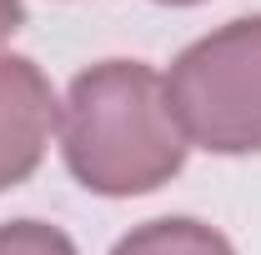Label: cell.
Listing matches in <instances>:
<instances>
[{
	"label": "cell",
	"instance_id": "cell-1",
	"mask_svg": "<svg viewBox=\"0 0 261 255\" xmlns=\"http://www.w3.org/2000/svg\"><path fill=\"white\" fill-rule=\"evenodd\" d=\"M61 150L86 190L126 200L161 190L186 165L191 140L166 100V80L151 65L100 60L65 90Z\"/></svg>",
	"mask_w": 261,
	"mask_h": 255
},
{
	"label": "cell",
	"instance_id": "cell-2",
	"mask_svg": "<svg viewBox=\"0 0 261 255\" xmlns=\"http://www.w3.org/2000/svg\"><path fill=\"white\" fill-rule=\"evenodd\" d=\"M166 100L191 145L211 155L261 150V15L191 40L166 75Z\"/></svg>",
	"mask_w": 261,
	"mask_h": 255
},
{
	"label": "cell",
	"instance_id": "cell-3",
	"mask_svg": "<svg viewBox=\"0 0 261 255\" xmlns=\"http://www.w3.org/2000/svg\"><path fill=\"white\" fill-rule=\"evenodd\" d=\"M56 125L61 105L45 70L31 55H0V190L35 175Z\"/></svg>",
	"mask_w": 261,
	"mask_h": 255
},
{
	"label": "cell",
	"instance_id": "cell-4",
	"mask_svg": "<svg viewBox=\"0 0 261 255\" xmlns=\"http://www.w3.org/2000/svg\"><path fill=\"white\" fill-rule=\"evenodd\" d=\"M111 255H236V250L216 225L191 220V215H166V220H146L130 235H121Z\"/></svg>",
	"mask_w": 261,
	"mask_h": 255
},
{
	"label": "cell",
	"instance_id": "cell-5",
	"mask_svg": "<svg viewBox=\"0 0 261 255\" xmlns=\"http://www.w3.org/2000/svg\"><path fill=\"white\" fill-rule=\"evenodd\" d=\"M0 255H75V245L61 225L10 220V225H0Z\"/></svg>",
	"mask_w": 261,
	"mask_h": 255
},
{
	"label": "cell",
	"instance_id": "cell-6",
	"mask_svg": "<svg viewBox=\"0 0 261 255\" xmlns=\"http://www.w3.org/2000/svg\"><path fill=\"white\" fill-rule=\"evenodd\" d=\"M20 20H25V5L20 0H0V40H10L20 30Z\"/></svg>",
	"mask_w": 261,
	"mask_h": 255
},
{
	"label": "cell",
	"instance_id": "cell-7",
	"mask_svg": "<svg viewBox=\"0 0 261 255\" xmlns=\"http://www.w3.org/2000/svg\"><path fill=\"white\" fill-rule=\"evenodd\" d=\"M161 5H196V0H161Z\"/></svg>",
	"mask_w": 261,
	"mask_h": 255
}]
</instances>
